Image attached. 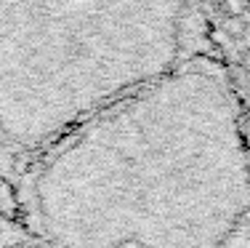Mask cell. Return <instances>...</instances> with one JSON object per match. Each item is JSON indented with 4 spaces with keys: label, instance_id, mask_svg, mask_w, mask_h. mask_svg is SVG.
Wrapping results in <instances>:
<instances>
[{
    "label": "cell",
    "instance_id": "7a4b0ae2",
    "mask_svg": "<svg viewBox=\"0 0 250 248\" xmlns=\"http://www.w3.org/2000/svg\"><path fill=\"white\" fill-rule=\"evenodd\" d=\"M0 248H51V246H45L40 238H35V235L29 232V235H21V238L3 240V243H0Z\"/></svg>",
    "mask_w": 250,
    "mask_h": 248
},
{
    "label": "cell",
    "instance_id": "5b68a950",
    "mask_svg": "<svg viewBox=\"0 0 250 248\" xmlns=\"http://www.w3.org/2000/svg\"><path fill=\"white\" fill-rule=\"evenodd\" d=\"M242 35H245V43L250 45V27H245V32H242Z\"/></svg>",
    "mask_w": 250,
    "mask_h": 248
},
{
    "label": "cell",
    "instance_id": "6da1fadb",
    "mask_svg": "<svg viewBox=\"0 0 250 248\" xmlns=\"http://www.w3.org/2000/svg\"><path fill=\"white\" fill-rule=\"evenodd\" d=\"M27 219L51 248H231L250 219V171L221 128L133 123L45 163Z\"/></svg>",
    "mask_w": 250,
    "mask_h": 248
},
{
    "label": "cell",
    "instance_id": "277c9868",
    "mask_svg": "<svg viewBox=\"0 0 250 248\" xmlns=\"http://www.w3.org/2000/svg\"><path fill=\"white\" fill-rule=\"evenodd\" d=\"M210 38L216 40L218 45H226V43H229V38H226V32H221V29H213V32H210Z\"/></svg>",
    "mask_w": 250,
    "mask_h": 248
},
{
    "label": "cell",
    "instance_id": "3957f363",
    "mask_svg": "<svg viewBox=\"0 0 250 248\" xmlns=\"http://www.w3.org/2000/svg\"><path fill=\"white\" fill-rule=\"evenodd\" d=\"M226 5H229V11H231L234 16H240L242 8H245V0H226Z\"/></svg>",
    "mask_w": 250,
    "mask_h": 248
}]
</instances>
